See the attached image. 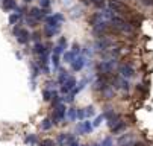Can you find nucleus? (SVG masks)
<instances>
[{
    "label": "nucleus",
    "mask_w": 153,
    "mask_h": 146,
    "mask_svg": "<svg viewBox=\"0 0 153 146\" xmlns=\"http://www.w3.org/2000/svg\"><path fill=\"white\" fill-rule=\"evenodd\" d=\"M12 32H14L15 38H17V41L20 44H28L29 43V40H30V34L28 29H24L21 28V24L17 23V26H14V29H12Z\"/></svg>",
    "instance_id": "obj_1"
},
{
    "label": "nucleus",
    "mask_w": 153,
    "mask_h": 146,
    "mask_svg": "<svg viewBox=\"0 0 153 146\" xmlns=\"http://www.w3.org/2000/svg\"><path fill=\"white\" fill-rule=\"evenodd\" d=\"M115 69V59H105L97 64V73L99 75H111Z\"/></svg>",
    "instance_id": "obj_2"
},
{
    "label": "nucleus",
    "mask_w": 153,
    "mask_h": 146,
    "mask_svg": "<svg viewBox=\"0 0 153 146\" xmlns=\"http://www.w3.org/2000/svg\"><path fill=\"white\" fill-rule=\"evenodd\" d=\"M65 113H67V107H65V103H58L56 107L53 108V116H52V122L53 125H56L58 122H61L64 117H65Z\"/></svg>",
    "instance_id": "obj_3"
},
{
    "label": "nucleus",
    "mask_w": 153,
    "mask_h": 146,
    "mask_svg": "<svg viewBox=\"0 0 153 146\" xmlns=\"http://www.w3.org/2000/svg\"><path fill=\"white\" fill-rule=\"evenodd\" d=\"M76 78H73V76H68L65 81H64V84H62V87H61V93L62 95H67V93H70L74 87H76Z\"/></svg>",
    "instance_id": "obj_4"
},
{
    "label": "nucleus",
    "mask_w": 153,
    "mask_h": 146,
    "mask_svg": "<svg viewBox=\"0 0 153 146\" xmlns=\"http://www.w3.org/2000/svg\"><path fill=\"white\" fill-rule=\"evenodd\" d=\"M118 73H120V76L129 79V78H132L135 75V69L132 67L131 64H121L118 67Z\"/></svg>",
    "instance_id": "obj_5"
},
{
    "label": "nucleus",
    "mask_w": 153,
    "mask_h": 146,
    "mask_svg": "<svg viewBox=\"0 0 153 146\" xmlns=\"http://www.w3.org/2000/svg\"><path fill=\"white\" fill-rule=\"evenodd\" d=\"M85 64H86L85 56H78V58H74V59L71 61V69H73L74 72H80V70L83 69Z\"/></svg>",
    "instance_id": "obj_6"
},
{
    "label": "nucleus",
    "mask_w": 153,
    "mask_h": 146,
    "mask_svg": "<svg viewBox=\"0 0 153 146\" xmlns=\"http://www.w3.org/2000/svg\"><path fill=\"white\" fill-rule=\"evenodd\" d=\"M15 12H12V14L9 15V24H17V23H20V20H21V17H23V9L21 8H15L14 9Z\"/></svg>",
    "instance_id": "obj_7"
},
{
    "label": "nucleus",
    "mask_w": 153,
    "mask_h": 146,
    "mask_svg": "<svg viewBox=\"0 0 153 146\" xmlns=\"http://www.w3.org/2000/svg\"><path fill=\"white\" fill-rule=\"evenodd\" d=\"M118 145L120 146H133V134L129 132V134H124L123 137H120Z\"/></svg>",
    "instance_id": "obj_8"
},
{
    "label": "nucleus",
    "mask_w": 153,
    "mask_h": 146,
    "mask_svg": "<svg viewBox=\"0 0 153 146\" xmlns=\"http://www.w3.org/2000/svg\"><path fill=\"white\" fill-rule=\"evenodd\" d=\"M47 50H50V47H46L41 41H36L33 44V49H32V52H33L35 55H43V54H46Z\"/></svg>",
    "instance_id": "obj_9"
},
{
    "label": "nucleus",
    "mask_w": 153,
    "mask_h": 146,
    "mask_svg": "<svg viewBox=\"0 0 153 146\" xmlns=\"http://www.w3.org/2000/svg\"><path fill=\"white\" fill-rule=\"evenodd\" d=\"M59 31H61V28H55V26H49V24L44 26V34L47 38H52L53 35L59 34Z\"/></svg>",
    "instance_id": "obj_10"
},
{
    "label": "nucleus",
    "mask_w": 153,
    "mask_h": 146,
    "mask_svg": "<svg viewBox=\"0 0 153 146\" xmlns=\"http://www.w3.org/2000/svg\"><path fill=\"white\" fill-rule=\"evenodd\" d=\"M2 8L3 11H14L17 8V2L15 0H2Z\"/></svg>",
    "instance_id": "obj_11"
},
{
    "label": "nucleus",
    "mask_w": 153,
    "mask_h": 146,
    "mask_svg": "<svg viewBox=\"0 0 153 146\" xmlns=\"http://www.w3.org/2000/svg\"><path fill=\"white\" fill-rule=\"evenodd\" d=\"M126 128V122H123V120H120V122H117L115 125H114L112 128H111V131H112V134H118L120 131H123Z\"/></svg>",
    "instance_id": "obj_12"
},
{
    "label": "nucleus",
    "mask_w": 153,
    "mask_h": 146,
    "mask_svg": "<svg viewBox=\"0 0 153 146\" xmlns=\"http://www.w3.org/2000/svg\"><path fill=\"white\" fill-rule=\"evenodd\" d=\"M67 140H68V134H64V132H61V134L58 136V139H56V143H58L59 146H65V145H67Z\"/></svg>",
    "instance_id": "obj_13"
},
{
    "label": "nucleus",
    "mask_w": 153,
    "mask_h": 146,
    "mask_svg": "<svg viewBox=\"0 0 153 146\" xmlns=\"http://www.w3.org/2000/svg\"><path fill=\"white\" fill-rule=\"evenodd\" d=\"M82 125H83V132H86V134H91L93 129H94V125L90 122V120H82Z\"/></svg>",
    "instance_id": "obj_14"
},
{
    "label": "nucleus",
    "mask_w": 153,
    "mask_h": 146,
    "mask_svg": "<svg viewBox=\"0 0 153 146\" xmlns=\"http://www.w3.org/2000/svg\"><path fill=\"white\" fill-rule=\"evenodd\" d=\"M61 101H62V98L58 95L56 90H53V95H52V108H55L58 103H61Z\"/></svg>",
    "instance_id": "obj_15"
},
{
    "label": "nucleus",
    "mask_w": 153,
    "mask_h": 146,
    "mask_svg": "<svg viewBox=\"0 0 153 146\" xmlns=\"http://www.w3.org/2000/svg\"><path fill=\"white\" fill-rule=\"evenodd\" d=\"M68 78V72L67 70H62V69H59V76H58V82L62 85L64 84V81Z\"/></svg>",
    "instance_id": "obj_16"
},
{
    "label": "nucleus",
    "mask_w": 153,
    "mask_h": 146,
    "mask_svg": "<svg viewBox=\"0 0 153 146\" xmlns=\"http://www.w3.org/2000/svg\"><path fill=\"white\" fill-rule=\"evenodd\" d=\"M50 61H52V65H53V70H59V55H52L50 56Z\"/></svg>",
    "instance_id": "obj_17"
},
{
    "label": "nucleus",
    "mask_w": 153,
    "mask_h": 146,
    "mask_svg": "<svg viewBox=\"0 0 153 146\" xmlns=\"http://www.w3.org/2000/svg\"><path fill=\"white\" fill-rule=\"evenodd\" d=\"M53 126V122H52V119H44V120L41 122V128L44 129V131H49L50 128Z\"/></svg>",
    "instance_id": "obj_18"
},
{
    "label": "nucleus",
    "mask_w": 153,
    "mask_h": 146,
    "mask_svg": "<svg viewBox=\"0 0 153 146\" xmlns=\"http://www.w3.org/2000/svg\"><path fill=\"white\" fill-rule=\"evenodd\" d=\"M76 58V55L73 54V52H64V61L65 62H70L71 64V61Z\"/></svg>",
    "instance_id": "obj_19"
},
{
    "label": "nucleus",
    "mask_w": 153,
    "mask_h": 146,
    "mask_svg": "<svg viewBox=\"0 0 153 146\" xmlns=\"http://www.w3.org/2000/svg\"><path fill=\"white\" fill-rule=\"evenodd\" d=\"M52 95H53V90L46 88V90L43 91V99H44V101H52Z\"/></svg>",
    "instance_id": "obj_20"
},
{
    "label": "nucleus",
    "mask_w": 153,
    "mask_h": 146,
    "mask_svg": "<svg viewBox=\"0 0 153 146\" xmlns=\"http://www.w3.org/2000/svg\"><path fill=\"white\" fill-rule=\"evenodd\" d=\"M91 5L96 6L97 9H103L105 8V0H91Z\"/></svg>",
    "instance_id": "obj_21"
},
{
    "label": "nucleus",
    "mask_w": 153,
    "mask_h": 146,
    "mask_svg": "<svg viewBox=\"0 0 153 146\" xmlns=\"http://www.w3.org/2000/svg\"><path fill=\"white\" fill-rule=\"evenodd\" d=\"M26 23L30 26V28H35V26L38 24V20H36V18H33L32 15H29V14H28V17H26Z\"/></svg>",
    "instance_id": "obj_22"
},
{
    "label": "nucleus",
    "mask_w": 153,
    "mask_h": 146,
    "mask_svg": "<svg viewBox=\"0 0 153 146\" xmlns=\"http://www.w3.org/2000/svg\"><path fill=\"white\" fill-rule=\"evenodd\" d=\"M56 143L52 140V139H43L41 142H40V146H55Z\"/></svg>",
    "instance_id": "obj_23"
},
{
    "label": "nucleus",
    "mask_w": 153,
    "mask_h": 146,
    "mask_svg": "<svg viewBox=\"0 0 153 146\" xmlns=\"http://www.w3.org/2000/svg\"><path fill=\"white\" fill-rule=\"evenodd\" d=\"M24 142H26L28 145H36V137H35L33 134L26 136V137H24Z\"/></svg>",
    "instance_id": "obj_24"
},
{
    "label": "nucleus",
    "mask_w": 153,
    "mask_h": 146,
    "mask_svg": "<svg viewBox=\"0 0 153 146\" xmlns=\"http://www.w3.org/2000/svg\"><path fill=\"white\" fill-rule=\"evenodd\" d=\"M67 116L71 119V120H76V119H78V114H76V108H68V110H67Z\"/></svg>",
    "instance_id": "obj_25"
},
{
    "label": "nucleus",
    "mask_w": 153,
    "mask_h": 146,
    "mask_svg": "<svg viewBox=\"0 0 153 146\" xmlns=\"http://www.w3.org/2000/svg\"><path fill=\"white\" fill-rule=\"evenodd\" d=\"M94 114H96L94 107H86V108H85V116H86V117H93Z\"/></svg>",
    "instance_id": "obj_26"
},
{
    "label": "nucleus",
    "mask_w": 153,
    "mask_h": 146,
    "mask_svg": "<svg viewBox=\"0 0 153 146\" xmlns=\"http://www.w3.org/2000/svg\"><path fill=\"white\" fill-rule=\"evenodd\" d=\"M65 52V49H64L62 46H59V44H56L55 47H53V54L55 55H61V54H64Z\"/></svg>",
    "instance_id": "obj_27"
},
{
    "label": "nucleus",
    "mask_w": 153,
    "mask_h": 146,
    "mask_svg": "<svg viewBox=\"0 0 153 146\" xmlns=\"http://www.w3.org/2000/svg\"><path fill=\"white\" fill-rule=\"evenodd\" d=\"M50 5H52L50 0H40V8H43V9H49Z\"/></svg>",
    "instance_id": "obj_28"
},
{
    "label": "nucleus",
    "mask_w": 153,
    "mask_h": 146,
    "mask_svg": "<svg viewBox=\"0 0 153 146\" xmlns=\"http://www.w3.org/2000/svg\"><path fill=\"white\" fill-rule=\"evenodd\" d=\"M105 120V114H102V116H99V117H96V120L93 122V125L94 126H100L102 125V122Z\"/></svg>",
    "instance_id": "obj_29"
},
{
    "label": "nucleus",
    "mask_w": 153,
    "mask_h": 146,
    "mask_svg": "<svg viewBox=\"0 0 153 146\" xmlns=\"http://www.w3.org/2000/svg\"><path fill=\"white\" fill-rule=\"evenodd\" d=\"M102 146H114V142H112V139H111V137H106V139H103V142H102Z\"/></svg>",
    "instance_id": "obj_30"
},
{
    "label": "nucleus",
    "mask_w": 153,
    "mask_h": 146,
    "mask_svg": "<svg viewBox=\"0 0 153 146\" xmlns=\"http://www.w3.org/2000/svg\"><path fill=\"white\" fill-rule=\"evenodd\" d=\"M80 15H82V9H80V8H74V9H73L71 17H73V18H76V17H80Z\"/></svg>",
    "instance_id": "obj_31"
},
{
    "label": "nucleus",
    "mask_w": 153,
    "mask_h": 146,
    "mask_svg": "<svg viewBox=\"0 0 153 146\" xmlns=\"http://www.w3.org/2000/svg\"><path fill=\"white\" fill-rule=\"evenodd\" d=\"M62 101H64V102H67V103H71V102L74 101V98H73V95H68V93H67V95H64Z\"/></svg>",
    "instance_id": "obj_32"
},
{
    "label": "nucleus",
    "mask_w": 153,
    "mask_h": 146,
    "mask_svg": "<svg viewBox=\"0 0 153 146\" xmlns=\"http://www.w3.org/2000/svg\"><path fill=\"white\" fill-rule=\"evenodd\" d=\"M71 49H73L71 52H73V54H74V55H79V54H80V46H79L78 43H74Z\"/></svg>",
    "instance_id": "obj_33"
},
{
    "label": "nucleus",
    "mask_w": 153,
    "mask_h": 146,
    "mask_svg": "<svg viewBox=\"0 0 153 146\" xmlns=\"http://www.w3.org/2000/svg\"><path fill=\"white\" fill-rule=\"evenodd\" d=\"M76 114H78V119H79V120H83V119H85V110H76Z\"/></svg>",
    "instance_id": "obj_34"
},
{
    "label": "nucleus",
    "mask_w": 153,
    "mask_h": 146,
    "mask_svg": "<svg viewBox=\"0 0 153 146\" xmlns=\"http://www.w3.org/2000/svg\"><path fill=\"white\" fill-rule=\"evenodd\" d=\"M58 44H59V46H62L64 49H65V47H67V38H65V37H61V38H59V41H58Z\"/></svg>",
    "instance_id": "obj_35"
},
{
    "label": "nucleus",
    "mask_w": 153,
    "mask_h": 146,
    "mask_svg": "<svg viewBox=\"0 0 153 146\" xmlns=\"http://www.w3.org/2000/svg\"><path fill=\"white\" fill-rule=\"evenodd\" d=\"M139 3L144 6H153V0H139Z\"/></svg>",
    "instance_id": "obj_36"
},
{
    "label": "nucleus",
    "mask_w": 153,
    "mask_h": 146,
    "mask_svg": "<svg viewBox=\"0 0 153 146\" xmlns=\"http://www.w3.org/2000/svg\"><path fill=\"white\" fill-rule=\"evenodd\" d=\"M53 18H55L56 21H59V23H62V21H64V15H62V14H59V12H58V14H53Z\"/></svg>",
    "instance_id": "obj_37"
},
{
    "label": "nucleus",
    "mask_w": 153,
    "mask_h": 146,
    "mask_svg": "<svg viewBox=\"0 0 153 146\" xmlns=\"http://www.w3.org/2000/svg\"><path fill=\"white\" fill-rule=\"evenodd\" d=\"M46 85H47V88L52 90V88H55V87H56V82H55V81H47V82H46Z\"/></svg>",
    "instance_id": "obj_38"
},
{
    "label": "nucleus",
    "mask_w": 153,
    "mask_h": 146,
    "mask_svg": "<svg viewBox=\"0 0 153 146\" xmlns=\"http://www.w3.org/2000/svg\"><path fill=\"white\" fill-rule=\"evenodd\" d=\"M136 91H141V93H146L147 88H143V84H138L136 85Z\"/></svg>",
    "instance_id": "obj_39"
},
{
    "label": "nucleus",
    "mask_w": 153,
    "mask_h": 146,
    "mask_svg": "<svg viewBox=\"0 0 153 146\" xmlns=\"http://www.w3.org/2000/svg\"><path fill=\"white\" fill-rule=\"evenodd\" d=\"M30 38H33L35 41H40V34L35 32V34H32V35H30Z\"/></svg>",
    "instance_id": "obj_40"
},
{
    "label": "nucleus",
    "mask_w": 153,
    "mask_h": 146,
    "mask_svg": "<svg viewBox=\"0 0 153 146\" xmlns=\"http://www.w3.org/2000/svg\"><path fill=\"white\" fill-rule=\"evenodd\" d=\"M67 146H79V142L76 140V139H74V140H73V142H70V143H68Z\"/></svg>",
    "instance_id": "obj_41"
},
{
    "label": "nucleus",
    "mask_w": 153,
    "mask_h": 146,
    "mask_svg": "<svg viewBox=\"0 0 153 146\" xmlns=\"http://www.w3.org/2000/svg\"><path fill=\"white\" fill-rule=\"evenodd\" d=\"M24 2H26V3H30V2H33V0H24Z\"/></svg>",
    "instance_id": "obj_42"
},
{
    "label": "nucleus",
    "mask_w": 153,
    "mask_h": 146,
    "mask_svg": "<svg viewBox=\"0 0 153 146\" xmlns=\"http://www.w3.org/2000/svg\"><path fill=\"white\" fill-rule=\"evenodd\" d=\"M91 146H102V145H99V143H94V145H91Z\"/></svg>",
    "instance_id": "obj_43"
},
{
    "label": "nucleus",
    "mask_w": 153,
    "mask_h": 146,
    "mask_svg": "<svg viewBox=\"0 0 153 146\" xmlns=\"http://www.w3.org/2000/svg\"><path fill=\"white\" fill-rule=\"evenodd\" d=\"M79 146H86V145H79Z\"/></svg>",
    "instance_id": "obj_44"
}]
</instances>
